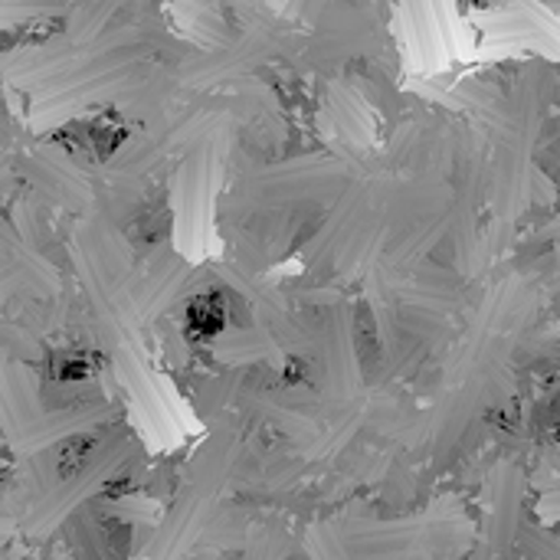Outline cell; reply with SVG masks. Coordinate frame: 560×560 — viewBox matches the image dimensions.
<instances>
[{
  "mask_svg": "<svg viewBox=\"0 0 560 560\" xmlns=\"http://www.w3.org/2000/svg\"><path fill=\"white\" fill-rule=\"evenodd\" d=\"M26 171L33 177L36 187H43L52 200H75L82 203L89 197V187H85V177L79 171V164L59 151V148H36L26 154Z\"/></svg>",
  "mask_w": 560,
  "mask_h": 560,
  "instance_id": "cell-7",
  "label": "cell"
},
{
  "mask_svg": "<svg viewBox=\"0 0 560 560\" xmlns=\"http://www.w3.org/2000/svg\"><path fill=\"white\" fill-rule=\"evenodd\" d=\"M318 121L325 125L322 131H328L331 141H338L345 151H354L358 158H364L377 141L374 108L364 98L361 85L348 75H335L325 82Z\"/></svg>",
  "mask_w": 560,
  "mask_h": 560,
  "instance_id": "cell-5",
  "label": "cell"
},
{
  "mask_svg": "<svg viewBox=\"0 0 560 560\" xmlns=\"http://www.w3.org/2000/svg\"><path fill=\"white\" fill-rule=\"evenodd\" d=\"M295 49H299V36L289 30L285 20H259L246 26L240 36H230L223 46L203 49L200 56L177 66V79L180 85H190V89L240 85L269 59L295 52Z\"/></svg>",
  "mask_w": 560,
  "mask_h": 560,
  "instance_id": "cell-3",
  "label": "cell"
},
{
  "mask_svg": "<svg viewBox=\"0 0 560 560\" xmlns=\"http://www.w3.org/2000/svg\"><path fill=\"white\" fill-rule=\"evenodd\" d=\"M469 23L482 33V43L489 49H525V52H545L560 56V30L548 16V7H512V3H492L486 10H476Z\"/></svg>",
  "mask_w": 560,
  "mask_h": 560,
  "instance_id": "cell-4",
  "label": "cell"
},
{
  "mask_svg": "<svg viewBox=\"0 0 560 560\" xmlns=\"http://www.w3.org/2000/svg\"><path fill=\"white\" fill-rule=\"evenodd\" d=\"M384 49H387V33L371 10L358 3L331 0L325 13L315 20L312 36L299 39L292 62L299 72L322 75L328 82L354 62L384 56Z\"/></svg>",
  "mask_w": 560,
  "mask_h": 560,
  "instance_id": "cell-2",
  "label": "cell"
},
{
  "mask_svg": "<svg viewBox=\"0 0 560 560\" xmlns=\"http://www.w3.org/2000/svg\"><path fill=\"white\" fill-rule=\"evenodd\" d=\"M492 3H512V7H545V0H492Z\"/></svg>",
  "mask_w": 560,
  "mask_h": 560,
  "instance_id": "cell-10",
  "label": "cell"
},
{
  "mask_svg": "<svg viewBox=\"0 0 560 560\" xmlns=\"http://www.w3.org/2000/svg\"><path fill=\"white\" fill-rule=\"evenodd\" d=\"M400 26L413 69H436L446 59L450 0H400Z\"/></svg>",
  "mask_w": 560,
  "mask_h": 560,
  "instance_id": "cell-6",
  "label": "cell"
},
{
  "mask_svg": "<svg viewBox=\"0 0 560 560\" xmlns=\"http://www.w3.org/2000/svg\"><path fill=\"white\" fill-rule=\"evenodd\" d=\"M276 3H279V20L315 26V20L325 13V7H328L331 0H276Z\"/></svg>",
  "mask_w": 560,
  "mask_h": 560,
  "instance_id": "cell-8",
  "label": "cell"
},
{
  "mask_svg": "<svg viewBox=\"0 0 560 560\" xmlns=\"http://www.w3.org/2000/svg\"><path fill=\"white\" fill-rule=\"evenodd\" d=\"M217 3H226V7L243 10V13H253V10H259V7H262V0H217Z\"/></svg>",
  "mask_w": 560,
  "mask_h": 560,
  "instance_id": "cell-9",
  "label": "cell"
},
{
  "mask_svg": "<svg viewBox=\"0 0 560 560\" xmlns=\"http://www.w3.org/2000/svg\"><path fill=\"white\" fill-rule=\"evenodd\" d=\"M351 180V167L345 158L331 154H305L276 164H262L243 174L233 187L230 203L240 210H308L318 203H331Z\"/></svg>",
  "mask_w": 560,
  "mask_h": 560,
  "instance_id": "cell-1",
  "label": "cell"
}]
</instances>
